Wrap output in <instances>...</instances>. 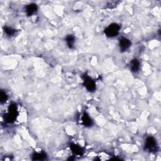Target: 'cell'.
Returning <instances> with one entry per match:
<instances>
[{
	"instance_id": "cell-4",
	"label": "cell",
	"mask_w": 161,
	"mask_h": 161,
	"mask_svg": "<svg viewBox=\"0 0 161 161\" xmlns=\"http://www.w3.org/2000/svg\"><path fill=\"white\" fill-rule=\"evenodd\" d=\"M145 148L148 150L150 152H157V144L156 139L154 137H149L146 139Z\"/></svg>"
},
{
	"instance_id": "cell-14",
	"label": "cell",
	"mask_w": 161,
	"mask_h": 161,
	"mask_svg": "<svg viewBox=\"0 0 161 161\" xmlns=\"http://www.w3.org/2000/svg\"><path fill=\"white\" fill-rule=\"evenodd\" d=\"M74 158H71V157H70V158H69V159H68V160H74Z\"/></svg>"
},
{
	"instance_id": "cell-10",
	"label": "cell",
	"mask_w": 161,
	"mask_h": 161,
	"mask_svg": "<svg viewBox=\"0 0 161 161\" xmlns=\"http://www.w3.org/2000/svg\"><path fill=\"white\" fill-rule=\"evenodd\" d=\"M82 121L85 126H91L93 125V121L88 113H84L82 117Z\"/></svg>"
},
{
	"instance_id": "cell-1",
	"label": "cell",
	"mask_w": 161,
	"mask_h": 161,
	"mask_svg": "<svg viewBox=\"0 0 161 161\" xmlns=\"http://www.w3.org/2000/svg\"><path fill=\"white\" fill-rule=\"evenodd\" d=\"M18 111L17 106L15 103H12L8 108V112L5 116V120L6 123H13L17 118Z\"/></svg>"
},
{
	"instance_id": "cell-8",
	"label": "cell",
	"mask_w": 161,
	"mask_h": 161,
	"mask_svg": "<svg viewBox=\"0 0 161 161\" xmlns=\"http://www.w3.org/2000/svg\"><path fill=\"white\" fill-rule=\"evenodd\" d=\"M140 66H141V64L138 59H134L130 61V70L133 72H137L139 71V69H140Z\"/></svg>"
},
{
	"instance_id": "cell-9",
	"label": "cell",
	"mask_w": 161,
	"mask_h": 161,
	"mask_svg": "<svg viewBox=\"0 0 161 161\" xmlns=\"http://www.w3.org/2000/svg\"><path fill=\"white\" fill-rule=\"evenodd\" d=\"M47 159V154L44 152H34L32 155L31 159L33 160H44Z\"/></svg>"
},
{
	"instance_id": "cell-5",
	"label": "cell",
	"mask_w": 161,
	"mask_h": 161,
	"mask_svg": "<svg viewBox=\"0 0 161 161\" xmlns=\"http://www.w3.org/2000/svg\"><path fill=\"white\" fill-rule=\"evenodd\" d=\"M132 45V43L129 39L125 37H122L119 40V46L120 51L122 52H125L126 50L130 48Z\"/></svg>"
},
{
	"instance_id": "cell-2",
	"label": "cell",
	"mask_w": 161,
	"mask_h": 161,
	"mask_svg": "<svg viewBox=\"0 0 161 161\" xmlns=\"http://www.w3.org/2000/svg\"><path fill=\"white\" fill-rule=\"evenodd\" d=\"M120 29V26L115 23L110 24L108 27L104 30V34L106 37L113 38L118 35L119 34V31Z\"/></svg>"
},
{
	"instance_id": "cell-7",
	"label": "cell",
	"mask_w": 161,
	"mask_h": 161,
	"mask_svg": "<svg viewBox=\"0 0 161 161\" xmlns=\"http://www.w3.org/2000/svg\"><path fill=\"white\" fill-rule=\"evenodd\" d=\"M38 7L36 4L34 3H31L30 5H28L25 7V11H26V13L28 16H31L33 14H34L37 11Z\"/></svg>"
},
{
	"instance_id": "cell-6",
	"label": "cell",
	"mask_w": 161,
	"mask_h": 161,
	"mask_svg": "<svg viewBox=\"0 0 161 161\" xmlns=\"http://www.w3.org/2000/svg\"><path fill=\"white\" fill-rule=\"evenodd\" d=\"M70 148L71 149L72 153L74 154L75 155L82 156L84 153L83 148L78 145L74 144H71L70 145Z\"/></svg>"
},
{
	"instance_id": "cell-13",
	"label": "cell",
	"mask_w": 161,
	"mask_h": 161,
	"mask_svg": "<svg viewBox=\"0 0 161 161\" xmlns=\"http://www.w3.org/2000/svg\"><path fill=\"white\" fill-rule=\"evenodd\" d=\"M8 100L7 94L3 91L0 92V103L1 104H4Z\"/></svg>"
},
{
	"instance_id": "cell-11",
	"label": "cell",
	"mask_w": 161,
	"mask_h": 161,
	"mask_svg": "<svg viewBox=\"0 0 161 161\" xmlns=\"http://www.w3.org/2000/svg\"><path fill=\"white\" fill-rule=\"evenodd\" d=\"M66 41L67 42V44L70 49H73L75 42V37L72 35H69L66 38Z\"/></svg>"
},
{
	"instance_id": "cell-12",
	"label": "cell",
	"mask_w": 161,
	"mask_h": 161,
	"mask_svg": "<svg viewBox=\"0 0 161 161\" xmlns=\"http://www.w3.org/2000/svg\"><path fill=\"white\" fill-rule=\"evenodd\" d=\"M4 30L5 33L9 36H12L13 35L15 32H16V30L11 28V27H4Z\"/></svg>"
},
{
	"instance_id": "cell-3",
	"label": "cell",
	"mask_w": 161,
	"mask_h": 161,
	"mask_svg": "<svg viewBox=\"0 0 161 161\" xmlns=\"http://www.w3.org/2000/svg\"><path fill=\"white\" fill-rule=\"evenodd\" d=\"M83 84L88 91L94 92L96 90V82L87 74L83 76Z\"/></svg>"
}]
</instances>
